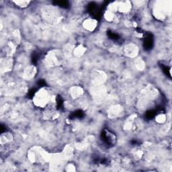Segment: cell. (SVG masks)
<instances>
[{
	"label": "cell",
	"instance_id": "10",
	"mask_svg": "<svg viewBox=\"0 0 172 172\" xmlns=\"http://www.w3.org/2000/svg\"><path fill=\"white\" fill-rule=\"evenodd\" d=\"M18 6L20 7V8H25V7L28 6V5L29 4L30 1H18L14 2Z\"/></svg>",
	"mask_w": 172,
	"mask_h": 172
},
{
	"label": "cell",
	"instance_id": "5",
	"mask_svg": "<svg viewBox=\"0 0 172 172\" xmlns=\"http://www.w3.org/2000/svg\"><path fill=\"white\" fill-rule=\"evenodd\" d=\"M35 74H36V69L33 66H30V67H28L26 70L24 72V76L26 79H31L32 77L34 76Z\"/></svg>",
	"mask_w": 172,
	"mask_h": 172
},
{
	"label": "cell",
	"instance_id": "11",
	"mask_svg": "<svg viewBox=\"0 0 172 172\" xmlns=\"http://www.w3.org/2000/svg\"><path fill=\"white\" fill-rule=\"evenodd\" d=\"M66 170L68 171H75V168L74 166H73V165L71 164H69L67 166V169H66Z\"/></svg>",
	"mask_w": 172,
	"mask_h": 172
},
{
	"label": "cell",
	"instance_id": "7",
	"mask_svg": "<svg viewBox=\"0 0 172 172\" xmlns=\"http://www.w3.org/2000/svg\"><path fill=\"white\" fill-rule=\"evenodd\" d=\"M86 51V49L85 48V47L82 46H77L76 49H75L74 54L75 55L79 56H81L82 55H84Z\"/></svg>",
	"mask_w": 172,
	"mask_h": 172
},
{
	"label": "cell",
	"instance_id": "6",
	"mask_svg": "<svg viewBox=\"0 0 172 172\" xmlns=\"http://www.w3.org/2000/svg\"><path fill=\"white\" fill-rule=\"evenodd\" d=\"M121 111V107H120L119 106H114L112 107L109 110V116L110 117H115L118 114H119Z\"/></svg>",
	"mask_w": 172,
	"mask_h": 172
},
{
	"label": "cell",
	"instance_id": "2",
	"mask_svg": "<svg viewBox=\"0 0 172 172\" xmlns=\"http://www.w3.org/2000/svg\"><path fill=\"white\" fill-rule=\"evenodd\" d=\"M138 49L135 44H128L124 48V53L126 56H129L131 58L136 57L138 55Z\"/></svg>",
	"mask_w": 172,
	"mask_h": 172
},
{
	"label": "cell",
	"instance_id": "9",
	"mask_svg": "<svg viewBox=\"0 0 172 172\" xmlns=\"http://www.w3.org/2000/svg\"><path fill=\"white\" fill-rule=\"evenodd\" d=\"M135 63H136V67H137L139 70H143V69H144L145 64H144V63H143V61L141 59L136 60Z\"/></svg>",
	"mask_w": 172,
	"mask_h": 172
},
{
	"label": "cell",
	"instance_id": "1",
	"mask_svg": "<svg viewBox=\"0 0 172 172\" xmlns=\"http://www.w3.org/2000/svg\"><path fill=\"white\" fill-rule=\"evenodd\" d=\"M49 101H50V94L45 89H41L35 94L34 102L37 106H46Z\"/></svg>",
	"mask_w": 172,
	"mask_h": 172
},
{
	"label": "cell",
	"instance_id": "8",
	"mask_svg": "<svg viewBox=\"0 0 172 172\" xmlns=\"http://www.w3.org/2000/svg\"><path fill=\"white\" fill-rule=\"evenodd\" d=\"M166 121V115L163 114H158L157 116L155 117V121L158 123H164Z\"/></svg>",
	"mask_w": 172,
	"mask_h": 172
},
{
	"label": "cell",
	"instance_id": "3",
	"mask_svg": "<svg viewBox=\"0 0 172 172\" xmlns=\"http://www.w3.org/2000/svg\"><path fill=\"white\" fill-rule=\"evenodd\" d=\"M98 22L93 18L86 19L83 23V26L88 31H93L97 27Z\"/></svg>",
	"mask_w": 172,
	"mask_h": 172
},
{
	"label": "cell",
	"instance_id": "4",
	"mask_svg": "<svg viewBox=\"0 0 172 172\" xmlns=\"http://www.w3.org/2000/svg\"><path fill=\"white\" fill-rule=\"evenodd\" d=\"M70 94L73 98H78L83 94V89L80 87H72L70 89Z\"/></svg>",
	"mask_w": 172,
	"mask_h": 172
}]
</instances>
